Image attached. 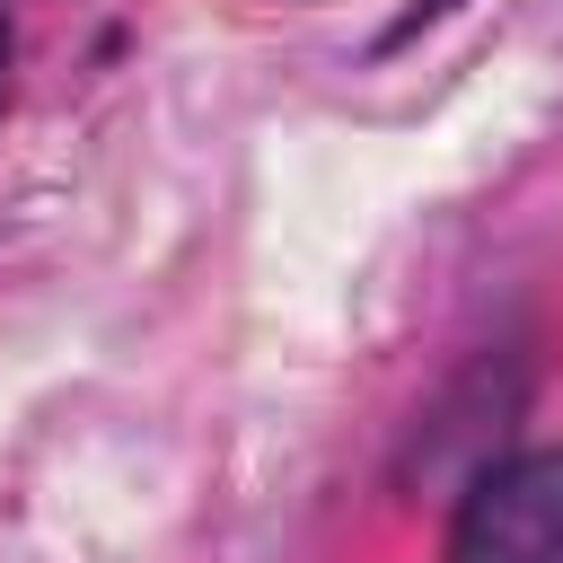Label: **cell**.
<instances>
[{
  "instance_id": "1",
  "label": "cell",
  "mask_w": 563,
  "mask_h": 563,
  "mask_svg": "<svg viewBox=\"0 0 563 563\" xmlns=\"http://www.w3.org/2000/svg\"><path fill=\"white\" fill-rule=\"evenodd\" d=\"M449 563H563V449L493 466L449 537Z\"/></svg>"
},
{
  "instance_id": "2",
  "label": "cell",
  "mask_w": 563,
  "mask_h": 563,
  "mask_svg": "<svg viewBox=\"0 0 563 563\" xmlns=\"http://www.w3.org/2000/svg\"><path fill=\"white\" fill-rule=\"evenodd\" d=\"M0 62H9V35H0Z\"/></svg>"
}]
</instances>
